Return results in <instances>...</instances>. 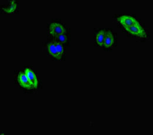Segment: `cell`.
Wrapping results in <instances>:
<instances>
[{"mask_svg":"<svg viewBox=\"0 0 153 135\" xmlns=\"http://www.w3.org/2000/svg\"><path fill=\"white\" fill-rule=\"evenodd\" d=\"M126 30H127L129 33L131 34L140 37H145L146 36V33L144 30L140 26V25L138 24L137 25H133L130 27L126 28Z\"/></svg>","mask_w":153,"mask_h":135,"instance_id":"cell-3","label":"cell"},{"mask_svg":"<svg viewBox=\"0 0 153 135\" xmlns=\"http://www.w3.org/2000/svg\"><path fill=\"white\" fill-rule=\"evenodd\" d=\"M118 21L122 25L125 29L133 25L138 24V21L134 18L129 16H122L118 18Z\"/></svg>","mask_w":153,"mask_h":135,"instance_id":"cell-2","label":"cell"},{"mask_svg":"<svg viewBox=\"0 0 153 135\" xmlns=\"http://www.w3.org/2000/svg\"><path fill=\"white\" fill-rule=\"evenodd\" d=\"M55 39V42H59L60 44H65L66 42L67 41V37L65 35V34H62L60 35L56 36L54 37Z\"/></svg>","mask_w":153,"mask_h":135,"instance_id":"cell-10","label":"cell"},{"mask_svg":"<svg viewBox=\"0 0 153 135\" xmlns=\"http://www.w3.org/2000/svg\"><path fill=\"white\" fill-rule=\"evenodd\" d=\"M47 49L50 55L58 59V53L55 42L49 43L47 45Z\"/></svg>","mask_w":153,"mask_h":135,"instance_id":"cell-7","label":"cell"},{"mask_svg":"<svg viewBox=\"0 0 153 135\" xmlns=\"http://www.w3.org/2000/svg\"><path fill=\"white\" fill-rule=\"evenodd\" d=\"M25 73L27 76L28 78L29 79L30 81L31 82V84L32 86V87L33 89H35L38 86V80L36 78V77L34 73L31 70V69L27 68L26 69Z\"/></svg>","mask_w":153,"mask_h":135,"instance_id":"cell-5","label":"cell"},{"mask_svg":"<svg viewBox=\"0 0 153 135\" xmlns=\"http://www.w3.org/2000/svg\"><path fill=\"white\" fill-rule=\"evenodd\" d=\"M105 32L103 30H102L99 33H97L96 37L97 44L99 46H103L104 41H105Z\"/></svg>","mask_w":153,"mask_h":135,"instance_id":"cell-8","label":"cell"},{"mask_svg":"<svg viewBox=\"0 0 153 135\" xmlns=\"http://www.w3.org/2000/svg\"><path fill=\"white\" fill-rule=\"evenodd\" d=\"M16 8V4L14 2H12L11 5L10 6V7H8V8H7L6 10H4L7 13H13Z\"/></svg>","mask_w":153,"mask_h":135,"instance_id":"cell-11","label":"cell"},{"mask_svg":"<svg viewBox=\"0 0 153 135\" xmlns=\"http://www.w3.org/2000/svg\"><path fill=\"white\" fill-rule=\"evenodd\" d=\"M114 43V36L111 32L108 31L105 32V38L103 45L105 47H109L111 46Z\"/></svg>","mask_w":153,"mask_h":135,"instance_id":"cell-6","label":"cell"},{"mask_svg":"<svg viewBox=\"0 0 153 135\" xmlns=\"http://www.w3.org/2000/svg\"><path fill=\"white\" fill-rule=\"evenodd\" d=\"M18 81L19 85L26 89H32V86L25 73H20L18 76Z\"/></svg>","mask_w":153,"mask_h":135,"instance_id":"cell-4","label":"cell"},{"mask_svg":"<svg viewBox=\"0 0 153 135\" xmlns=\"http://www.w3.org/2000/svg\"><path fill=\"white\" fill-rule=\"evenodd\" d=\"M49 32L50 35L55 37L60 35L65 34L66 31L65 28L61 24L58 23H53L49 27Z\"/></svg>","mask_w":153,"mask_h":135,"instance_id":"cell-1","label":"cell"},{"mask_svg":"<svg viewBox=\"0 0 153 135\" xmlns=\"http://www.w3.org/2000/svg\"><path fill=\"white\" fill-rule=\"evenodd\" d=\"M55 43L57 53H58V59H60L63 55L64 49H63V47L61 44L55 42Z\"/></svg>","mask_w":153,"mask_h":135,"instance_id":"cell-9","label":"cell"}]
</instances>
